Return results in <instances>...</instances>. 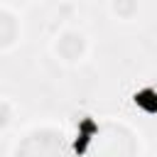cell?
<instances>
[{
	"label": "cell",
	"instance_id": "6da1fadb",
	"mask_svg": "<svg viewBox=\"0 0 157 157\" xmlns=\"http://www.w3.org/2000/svg\"><path fill=\"white\" fill-rule=\"evenodd\" d=\"M137 103H142L147 110H157V93L155 91H142L137 96Z\"/></svg>",
	"mask_w": 157,
	"mask_h": 157
}]
</instances>
